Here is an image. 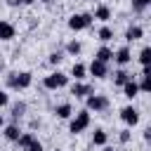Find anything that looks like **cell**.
I'll use <instances>...</instances> for the list:
<instances>
[{
  "mask_svg": "<svg viewBox=\"0 0 151 151\" xmlns=\"http://www.w3.org/2000/svg\"><path fill=\"white\" fill-rule=\"evenodd\" d=\"M31 80H33V76H31L28 71L12 73V76H9V87H14V90H26V87L31 85Z\"/></svg>",
  "mask_w": 151,
  "mask_h": 151,
  "instance_id": "1",
  "label": "cell"
},
{
  "mask_svg": "<svg viewBox=\"0 0 151 151\" xmlns=\"http://www.w3.org/2000/svg\"><path fill=\"white\" fill-rule=\"evenodd\" d=\"M66 83H68V76L61 73V71H54V73H50V76L45 78V87H47V90H59V87H64Z\"/></svg>",
  "mask_w": 151,
  "mask_h": 151,
  "instance_id": "2",
  "label": "cell"
},
{
  "mask_svg": "<svg viewBox=\"0 0 151 151\" xmlns=\"http://www.w3.org/2000/svg\"><path fill=\"white\" fill-rule=\"evenodd\" d=\"M87 125H90V111H87V109H85V111H78L76 118L71 120V132L78 134V132H83Z\"/></svg>",
  "mask_w": 151,
  "mask_h": 151,
  "instance_id": "3",
  "label": "cell"
},
{
  "mask_svg": "<svg viewBox=\"0 0 151 151\" xmlns=\"http://www.w3.org/2000/svg\"><path fill=\"white\" fill-rule=\"evenodd\" d=\"M92 19H94V14H73L71 19H68V28H73V31H80V28H87L90 24H92Z\"/></svg>",
  "mask_w": 151,
  "mask_h": 151,
  "instance_id": "4",
  "label": "cell"
},
{
  "mask_svg": "<svg viewBox=\"0 0 151 151\" xmlns=\"http://www.w3.org/2000/svg\"><path fill=\"white\" fill-rule=\"evenodd\" d=\"M109 106V99L104 94H90L87 97V111H104Z\"/></svg>",
  "mask_w": 151,
  "mask_h": 151,
  "instance_id": "5",
  "label": "cell"
},
{
  "mask_svg": "<svg viewBox=\"0 0 151 151\" xmlns=\"http://www.w3.org/2000/svg\"><path fill=\"white\" fill-rule=\"evenodd\" d=\"M120 118H123L127 125H137V123H139V113H137V109H132V106H125V109L120 111Z\"/></svg>",
  "mask_w": 151,
  "mask_h": 151,
  "instance_id": "6",
  "label": "cell"
},
{
  "mask_svg": "<svg viewBox=\"0 0 151 151\" xmlns=\"http://www.w3.org/2000/svg\"><path fill=\"white\" fill-rule=\"evenodd\" d=\"M90 73H92L94 78H106V64L99 61V59H92V64H90Z\"/></svg>",
  "mask_w": 151,
  "mask_h": 151,
  "instance_id": "7",
  "label": "cell"
},
{
  "mask_svg": "<svg viewBox=\"0 0 151 151\" xmlns=\"http://www.w3.org/2000/svg\"><path fill=\"white\" fill-rule=\"evenodd\" d=\"M12 38H14V26L0 19V40H12Z\"/></svg>",
  "mask_w": 151,
  "mask_h": 151,
  "instance_id": "8",
  "label": "cell"
},
{
  "mask_svg": "<svg viewBox=\"0 0 151 151\" xmlns=\"http://www.w3.org/2000/svg\"><path fill=\"white\" fill-rule=\"evenodd\" d=\"M71 94H76V97H90L92 94V87L90 85H83V83H76L71 87Z\"/></svg>",
  "mask_w": 151,
  "mask_h": 151,
  "instance_id": "9",
  "label": "cell"
},
{
  "mask_svg": "<svg viewBox=\"0 0 151 151\" xmlns=\"http://www.w3.org/2000/svg\"><path fill=\"white\" fill-rule=\"evenodd\" d=\"M94 59H99V61L109 64V61L113 59V52H111L109 47H99V50H97V54H94Z\"/></svg>",
  "mask_w": 151,
  "mask_h": 151,
  "instance_id": "10",
  "label": "cell"
},
{
  "mask_svg": "<svg viewBox=\"0 0 151 151\" xmlns=\"http://www.w3.org/2000/svg\"><path fill=\"white\" fill-rule=\"evenodd\" d=\"M113 59H116V61H118V64L123 66V64H127V61H130L132 57H130V50H127V47H120V50H118V52L113 54Z\"/></svg>",
  "mask_w": 151,
  "mask_h": 151,
  "instance_id": "11",
  "label": "cell"
},
{
  "mask_svg": "<svg viewBox=\"0 0 151 151\" xmlns=\"http://www.w3.org/2000/svg\"><path fill=\"white\" fill-rule=\"evenodd\" d=\"M123 92H125V97H137V92H139V85L134 83V80H127L125 85H123Z\"/></svg>",
  "mask_w": 151,
  "mask_h": 151,
  "instance_id": "12",
  "label": "cell"
},
{
  "mask_svg": "<svg viewBox=\"0 0 151 151\" xmlns=\"http://www.w3.org/2000/svg\"><path fill=\"white\" fill-rule=\"evenodd\" d=\"M94 19H101V21H109V19H111V9H109L106 5H99V7L94 9Z\"/></svg>",
  "mask_w": 151,
  "mask_h": 151,
  "instance_id": "13",
  "label": "cell"
},
{
  "mask_svg": "<svg viewBox=\"0 0 151 151\" xmlns=\"http://www.w3.org/2000/svg\"><path fill=\"white\" fill-rule=\"evenodd\" d=\"M139 38H142V28H139V26H130V28L125 31V40L132 42V40H139Z\"/></svg>",
  "mask_w": 151,
  "mask_h": 151,
  "instance_id": "14",
  "label": "cell"
},
{
  "mask_svg": "<svg viewBox=\"0 0 151 151\" xmlns=\"http://www.w3.org/2000/svg\"><path fill=\"white\" fill-rule=\"evenodd\" d=\"M5 137H7V139H12V142H19L21 132H19V127H17V125H9V127H5Z\"/></svg>",
  "mask_w": 151,
  "mask_h": 151,
  "instance_id": "15",
  "label": "cell"
},
{
  "mask_svg": "<svg viewBox=\"0 0 151 151\" xmlns=\"http://www.w3.org/2000/svg\"><path fill=\"white\" fill-rule=\"evenodd\" d=\"M33 139H35V137H33L31 132H26V134H21V137H19V146H21V149L26 151V149L31 146V142H33Z\"/></svg>",
  "mask_w": 151,
  "mask_h": 151,
  "instance_id": "16",
  "label": "cell"
},
{
  "mask_svg": "<svg viewBox=\"0 0 151 151\" xmlns=\"http://www.w3.org/2000/svg\"><path fill=\"white\" fill-rule=\"evenodd\" d=\"M139 61H142L144 66H151V47H144V50L139 52Z\"/></svg>",
  "mask_w": 151,
  "mask_h": 151,
  "instance_id": "17",
  "label": "cell"
},
{
  "mask_svg": "<svg viewBox=\"0 0 151 151\" xmlns=\"http://www.w3.org/2000/svg\"><path fill=\"white\" fill-rule=\"evenodd\" d=\"M97 35H99V40H104V42H106V40H111V38H113V31H111L109 26H101Z\"/></svg>",
  "mask_w": 151,
  "mask_h": 151,
  "instance_id": "18",
  "label": "cell"
},
{
  "mask_svg": "<svg viewBox=\"0 0 151 151\" xmlns=\"http://www.w3.org/2000/svg\"><path fill=\"white\" fill-rule=\"evenodd\" d=\"M57 116L59 118H71V106L68 104H59L57 106Z\"/></svg>",
  "mask_w": 151,
  "mask_h": 151,
  "instance_id": "19",
  "label": "cell"
},
{
  "mask_svg": "<svg viewBox=\"0 0 151 151\" xmlns=\"http://www.w3.org/2000/svg\"><path fill=\"white\" fill-rule=\"evenodd\" d=\"M85 71H87V68H85L83 64H73V68H71V73L76 76V80H80V78L85 76Z\"/></svg>",
  "mask_w": 151,
  "mask_h": 151,
  "instance_id": "20",
  "label": "cell"
},
{
  "mask_svg": "<svg viewBox=\"0 0 151 151\" xmlns=\"http://www.w3.org/2000/svg\"><path fill=\"white\" fill-rule=\"evenodd\" d=\"M116 85H125L127 80H130V73H125V71H116Z\"/></svg>",
  "mask_w": 151,
  "mask_h": 151,
  "instance_id": "21",
  "label": "cell"
},
{
  "mask_svg": "<svg viewBox=\"0 0 151 151\" xmlns=\"http://www.w3.org/2000/svg\"><path fill=\"white\" fill-rule=\"evenodd\" d=\"M94 144H99V146L106 144V132L104 130H94Z\"/></svg>",
  "mask_w": 151,
  "mask_h": 151,
  "instance_id": "22",
  "label": "cell"
},
{
  "mask_svg": "<svg viewBox=\"0 0 151 151\" xmlns=\"http://www.w3.org/2000/svg\"><path fill=\"white\" fill-rule=\"evenodd\" d=\"M66 52H68V54H78V52H80V42H78V40H71V42L66 45Z\"/></svg>",
  "mask_w": 151,
  "mask_h": 151,
  "instance_id": "23",
  "label": "cell"
},
{
  "mask_svg": "<svg viewBox=\"0 0 151 151\" xmlns=\"http://www.w3.org/2000/svg\"><path fill=\"white\" fill-rule=\"evenodd\" d=\"M146 5H149V0H132V9L134 12H142Z\"/></svg>",
  "mask_w": 151,
  "mask_h": 151,
  "instance_id": "24",
  "label": "cell"
},
{
  "mask_svg": "<svg viewBox=\"0 0 151 151\" xmlns=\"http://www.w3.org/2000/svg\"><path fill=\"white\" fill-rule=\"evenodd\" d=\"M139 90H142V92H151V78H144V80L139 83Z\"/></svg>",
  "mask_w": 151,
  "mask_h": 151,
  "instance_id": "25",
  "label": "cell"
},
{
  "mask_svg": "<svg viewBox=\"0 0 151 151\" xmlns=\"http://www.w3.org/2000/svg\"><path fill=\"white\" fill-rule=\"evenodd\" d=\"M61 59H64V57H61V52H52V54H50V64H59Z\"/></svg>",
  "mask_w": 151,
  "mask_h": 151,
  "instance_id": "26",
  "label": "cell"
},
{
  "mask_svg": "<svg viewBox=\"0 0 151 151\" xmlns=\"http://www.w3.org/2000/svg\"><path fill=\"white\" fill-rule=\"evenodd\" d=\"M26 151H42V144H40L38 139H33V142H31V146H28Z\"/></svg>",
  "mask_w": 151,
  "mask_h": 151,
  "instance_id": "27",
  "label": "cell"
},
{
  "mask_svg": "<svg viewBox=\"0 0 151 151\" xmlns=\"http://www.w3.org/2000/svg\"><path fill=\"white\" fill-rule=\"evenodd\" d=\"M24 109H26V104H14V109H12V111H14V116L19 118V116L24 113Z\"/></svg>",
  "mask_w": 151,
  "mask_h": 151,
  "instance_id": "28",
  "label": "cell"
},
{
  "mask_svg": "<svg viewBox=\"0 0 151 151\" xmlns=\"http://www.w3.org/2000/svg\"><path fill=\"white\" fill-rule=\"evenodd\" d=\"M120 142H123V144H127V142H130V132H127V130H123V132H120Z\"/></svg>",
  "mask_w": 151,
  "mask_h": 151,
  "instance_id": "29",
  "label": "cell"
},
{
  "mask_svg": "<svg viewBox=\"0 0 151 151\" xmlns=\"http://www.w3.org/2000/svg\"><path fill=\"white\" fill-rule=\"evenodd\" d=\"M7 101H9V97H7V94L0 90V106H7Z\"/></svg>",
  "mask_w": 151,
  "mask_h": 151,
  "instance_id": "30",
  "label": "cell"
},
{
  "mask_svg": "<svg viewBox=\"0 0 151 151\" xmlns=\"http://www.w3.org/2000/svg\"><path fill=\"white\" fill-rule=\"evenodd\" d=\"M144 78H151V66H144Z\"/></svg>",
  "mask_w": 151,
  "mask_h": 151,
  "instance_id": "31",
  "label": "cell"
},
{
  "mask_svg": "<svg viewBox=\"0 0 151 151\" xmlns=\"http://www.w3.org/2000/svg\"><path fill=\"white\" fill-rule=\"evenodd\" d=\"M144 139H146V142H151V127H149V130L144 132Z\"/></svg>",
  "mask_w": 151,
  "mask_h": 151,
  "instance_id": "32",
  "label": "cell"
},
{
  "mask_svg": "<svg viewBox=\"0 0 151 151\" xmlns=\"http://www.w3.org/2000/svg\"><path fill=\"white\" fill-rule=\"evenodd\" d=\"M19 2H21V5H31L33 0H19Z\"/></svg>",
  "mask_w": 151,
  "mask_h": 151,
  "instance_id": "33",
  "label": "cell"
},
{
  "mask_svg": "<svg viewBox=\"0 0 151 151\" xmlns=\"http://www.w3.org/2000/svg\"><path fill=\"white\" fill-rule=\"evenodd\" d=\"M2 123H5V118H2V116H0V127H2Z\"/></svg>",
  "mask_w": 151,
  "mask_h": 151,
  "instance_id": "34",
  "label": "cell"
},
{
  "mask_svg": "<svg viewBox=\"0 0 151 151\" xmlns=\"http://www.w3.org/2000/svg\"><path fill=\"white\" fill-rule=\"evenodd\" d=\"M104 151H113V149H109V146H106V149H104Z\"/></svg>",
  "mask_w": 151,
  "mask_h": 151,
  "instance_id": "35",
  "label": "cell"
},
{
  "mask_svg": "<svg viewBox=\"0 0 151 151\" xmlns=\"http://www.w3.org/2000/svg\"><path fill=\"white\" fill-rule=\"evenodd\" d=\"M40 2H50V0H40Z\"/></svg>",
  "mask_w": 151,
  "mask_h": 151,
  "instance_id": "36",
  "label": "cell"
},
{
  "mask_svg": "<svg viewBox=\"0 0 151 151\" xmlns=\"http://www.w3.org/2000/svg\"><path fill=\"white\" fill-rule=\"evenodd\" d=\"M149 5H151V0H149Z\"/></svg>",
  "mask_w": 151,
  "mask_h": 151,
  "instance_id": "37",
  "label": "cell"
}]
</instances>
